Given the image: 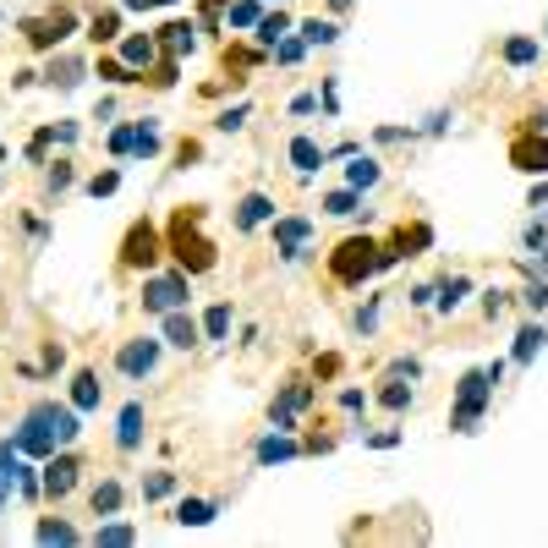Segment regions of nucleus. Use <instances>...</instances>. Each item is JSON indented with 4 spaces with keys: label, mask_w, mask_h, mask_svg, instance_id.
Listing matches in <instances>:
<instances>
[{
    "label": "nucleus",
    "mask_w": 548,
    "mask_h": 548,
    "mask_svg": "<svg viewBox=\"0 0 548 548\" xmlns=\"http://www.w3.org/2000/svg\"><path fill=\"white\" fill-rule=\"evenodd\" d=\"M72 28H78V17L66 12V6H60V12H50V17L23 23V33H28V44H33V50H55V44H60L66 33H72Z\"/></svg>",
    "instance_id": "11"
},
{
    "label": "nucleus",
    "mask_w": 548,
    "mask_h": 548,
    "mask_svg": "<svg viewBox=\"0 0 548 548\" xmlns=\"http://www.w3.org/2000/svg\"><path fill=\"white\" fill-rule=\"evenodd\" d=\"M154 368H160V340L154 334H137V340H126V346L115 352V373L132 379V384L154 379Z\"/></svg>",
    "instance_id": "8"
},
{
    "label": "nucleus",
    "mask_w": 548,
    "mask_h": 548,
    "mask_svg": "<svg viewBox=\"0 0 548 548\" xmlns=\"http://www.w3.org/2000/svg\"><path fill=\"white\" fill-rule=\"evenodd\" d=\"M12 439H17V450L28 461H50L55 450H66V444L83 439V411L78 406H60V400H39V406H28V417H23V428Z\"/></svg>",
    "instance_id": "1"
},
{
    "label": "nucleus",
    "mask_w": 548,
    "mask_h": 548,
    "mask_svg": "<svg viewBox=\"0 0 548 548\" xmlns=\"http://www.w3.org/2000/svg\"><path fill=\"white\" fill-rule=\"evenodd\" d=\"M505 307H510V297H505V291H489V297H483V313H489V318H499Z\"/></svg>",
    "instance_id": "51"
},
{
    "label": "nucleus",
    "mask_w": 548,
    "mask_h": 548,
    "mask_svg": "<svg viewBox=\"0 0 548 548\" xmlns=\"http://www.w3.org/2000/svg\"><path fill=\"white\" fill-rule=\"evenodd\" d=\"M521 302H526L532 313H543V307H548V280H532V286L521 291Z\"/></svg>",
    "instance_id": "46"
},
{
    "label": "nucleus",
    "mask_w": 548,
    "mask_h": 548,
    "mask_svg": "<svg viewBox=\"0 0 548 548\" xmlns=\"http://www.w3.org/2000/svg\"><path fill=\"white\" fill-rule=\"evenodd\" d=\"M466 291H471L466 274H444V280L434 286V307H439V313H455V307L466 302Z\"/></svg>",
    "instance_id": "26"
},
{
    "label": "nucleus",
    "mask_w": 548,
    "mask_h": 548,
    "mask_svg": "<svg viewBox=\"0 0 548 548\" xmlns=\"http://www.w3.org/2000/svg\"><path fill=\"white\" fill-rule=\"evenodd\" d=\"M94 72H99V83H110V88H132V83H143V78H137L121 55H99V66H94Z\"/></svg>",
    "instance_id": "29"
},
{
    "label": "nucleus",
    "mask_w": 548,
    "mask_h": 548,
    "mask_svg": "<svg viewBox=\"0 0 548 548\" xmlns=\"http://www.w3.org/2000/svg\"><path fill=\"white\" fill-rule=\"evenodd\" d=\"M269 55H274V60H280V66H297V60H302V55H307V39H302V33H297V39H291V33H286V39H280V44H274V50H269Z\"/></svg>",
    "instance_id": "40"
},
{
    "label": "nucleus",
    "mask_w": 548,
    "mask_h": 548,
    "mask_svg": "<svg viewBox=\"0 0 548 548\" xmlns=\"http://www.w3.org/2000/svg\"><path fill=\"white\" fill-rule=\"evenodd\" d=\"M215 516H220V505H215V499H181L170 521H176V526H209Z\"/></svg>",
    "instance_id": "28"
},
{
    "label": "nucleus",
    "mask_w": 548,
    "mask_h": 548,
    "mask_svg": "<svg viewBox=\"0 0 548 548\" xmlns=\"http://www.w3.org/2000/svg\"><path fill=\"white\" fill-rule=\"evenodd\" d=\"M72 181H78V170H72V165H66V160H55V165H50V170H44V187H50V192H55V197H60V192H66V187H72Z\"/></svg>",
    "instance_id": "42"
},
{
    "label": "nucleus",
    "mask_w": 548,
    "mask_h": 548,
    "mask_svg": "<svg viewBox=\"0 0 548 548\" xmlns=\"http://www.w3.org/2000/svg\"><path fill=\"white\" fill-rule=\"evenodd\" d=\"M132 143H137V121H121V126L110 132V154H115V160H126V154H132Z\"/></svg>",
    "instance_id": "41"
},
{
    "label": "nucleus",
    "mask_w": 548,
    "mask_h": 548,
    "mask_svg": "<svg viewBox=\"0 0 548 548\" xmlns=\"http://www.w3.org/2000/svg\"><path fill=\"white\" fill-rule=\"evenodd\" d=\"M274 6H286V0H274Z\"/></svg>",
    "instance_id": "60"
},
{
    "label": "nucleus",
    "mask_w": 548,
    "mask_h": 548,
    "mask_svg": "<svg viewBox=\"0 0 548 548\" xmlns=\"http://www.w3.org/2000/svg\"><path fill=\"white\" fill-rule=\"evenodd\" d=\"M537 203H548V181H537V187H532V209H537Z\"/></svg>",
    "instance_id": "58"
},
{
    "label": "nucleus",
    "mask_w": 548,
    "mask_h": 548,
    "mask_svg": "<svg viewBox=\"0 0 548 548\" xmlns=\"http://www.w3.org/2000/svg\"><path fill=\"white\" fill-rule=\"evenodd\" d=\"M406 302H411V307H434V286H417V291H411Z\"/></svg>",
    "instance_id": "56"
},
{
    "label": "nucleus",
    "mask_w": 548,
    "mask_h": 548,
    "mask_svg": "<svg viewBox=\"0 0 548 548\" xmlns=\"http://www.w3.org/2000/svg\"><path fill=\"white\" fill-rule=\"evenodd\" d=\"M115 187H121V170H99V176L88 181V197H110Z\"/></svg>",
    "instance_id": "44"
},
{
    "label": "nucleus",
    "mask_w": 548,
    "mask_h": 548,
    "mask_svg": "<svg viewBox=\"0 0 548 548\" xmlns=\"http://www.w3.org/2000/svg\"><path fill=\"white\" fill-rule=\"evenodd\" d=\"M379 181H384V165H379L373 154H362V149H357V154H352V165H346V187H357V192H373Z\"/></svg>",
    "instance_id": "23"
},
{
    "label": "nucleus",
    "mask_w": 548,
    "mask_h": 548,
    "mask_svg": "<svg viewBox=\"0 0 548 548\" xmlns=\"http://www.w3.org/2000/svg\"><path fill=\"white\" fill-rule=\"evenodd\" d=\"M252 33H258V44H263V50H274V44H280V39L291 33V17H286V12H269Z\"/></svg>",
    "instance_id": "31"
},
{
    "label": "nucleus",
    "mask_w": 548,
    "mask_h": 548,
    "mask_svg": "<svg viewBox=\"0 0 548 548\" xmlns=\"http://www.w3.org/2000/svg\"><path fill=\"white\" fill-rule=\"evenodd\" d=\"M225 17H231V28H258L263 23V6H258V0H231Z\"/></svg>",
    "instance_id": "38"
},
{
    "label": "nucleus",
    "mask_w": 548,
    "mask_h": 548,
    "mask_svg": "<svg viewBox=\"0 0 548 548\" xmlns=\"http://www.w3.org/2000/svg\"><path fill=\"white\" fill-rule=\"evenodd\" d=\"M450 121H455V110H434L423 132H428V137H439V132H450Z\"/></svg>",
    "instance_id": "49"
},
{
    "label": "nucleus",
    "mask_w": 548,
    "mask_h": 548,
    "mask_svg": "<svg viewBox=\"0 0 548 548\" xmlns=\"http://www.w3.org/2000/svg\"><path fill=\"white\" fill-rule=\"evenodd\" d=\"M329 274L340 286H362V280H373L379 274V247L368 242V236H346L334 252H329Z\"/></svg>",
    "instance_id": "4"
},
{
    "label": "nucleus",
    "mask_w": 548,
    "mask_h": 548,
    "mask_svg": "<svg viewBox=\"0 0 548 548\" xmlns=\"http://www.w3.org/2000/svg\"><path fill=\"white\" fill-rule=\"evenodd\" d=\"M165 494H176V471H170V466H160V471L143 477V505H154V499H165Z\"/></svg>",
    "instance_id": "34"
},
{
    "label": "nucleus",
    "mask_w": 548,
    "mask_h": 548,
    "mask_svg": "<svg viewBox=\"0 0 548 548\" xmlns=\"http://www.w3.org/2000/svg\"><path fill=\"white\" fill-rule=\"evenodd\" d=\"M510 160H516V170H526V176H548V143H543L537 132L516 137V143H510Z\"/></svg>",
    "instance_id": "16"
},
{
    "label": "nucleus",
    "mask_w": 548,
    "mask_h": 548,
    "mask_svg": "<svg viewBox=\"0 0 548 548\" xmlns=\"http://www.w3.org/2000/svg\"><path fill=\"white\" fill-rule=\"evenodd\" d=\"M83 78H88V60H83V55H55V60L44 66V83H50V88H60V94L83 88Z\"/></svg>",
    "instance_id": "15"
},
{
    "label": "nucleus",
    "mask_w": 548,
    "mask_h": 548,
    "mask_svg": "<svg viewBox=\"0 0 548 548\" xmlns=\"http://www.w3.org/2000/svg\"><path fill=\"white\" fill-rule=\"evenodd\" d=\"M252 455H258V466H274V461H297V455H302V444H297L291 434H280V428H269V434L258 439V450H252Z\"/></svg>",
    "instance_id": "18"
},
{
    "label": "nucleus",
    "mask_w": 548,
    "mask_h": 548,
    "mask_svg": "<svg viewBox=\"0 0 548 548\" xmlns=\"http://www.w3.org/2000/svg\"><path fill=\"white\" fill-rule=\"evenodd\" d=\"M44 368H50V373H60V368H66V346H55V340H44Z\"/></svg>",
    "instance_id": "48"
},
{
    "label": "nucleus",
    "mask_w": 548,
    "mask_h": 548,
    "mask_svg": "<svg viewBox=\"0 0 548 548\" xmlns=\"http://www.w3.org/2000/svg\"><path fill=\"white\" fill-rule=\"evenodd\" d=\"M324 215H334V220H357V215H368L362 209V192L357 187H340V192H324V203H318Z\"/></svg>",
    "instance_id": "24"
},
{
    "label": "nucleus",
    "mask_w": 548,
    "mask_h": 548,
    "mask_svg": "<svg viewBox=\"0 0 548 548\" xmlns=\"http://www.w3.org/2000/svg\"><path fill=\"white\" fill-rule=\"evenodd\" d=\"M160 258H165L160 225H154V220H137V225L126 231V242H121V263H126V269H143V274H149Z\"/></svg>",
    "instance_id": "7"
},
{
    "label": "nucleus",
    "mask_w": 548,
    "mask_h": 548,
    "mask_svg": "<svg viewBox=\"0 0 548 548\" xmlns=\"http://www.w3.org/2000/svg\"><path fill=\"white\" fill-rule=\"evenodd\" d=\"M160 329H165V346H176V352H197V346H203V324H197L187 307L165 313V318H160Z\"/></svg>",
    "instance_id": "14"
},
{
    "label": "nucleus",
    "mask_w": 548,
    "mask_h": 548,
    "mask_svg": "<svg viewBox=\"0 0 548 548\" xmlns=\"http://www.w3.org/2000/svg\"><path fill=\"white\" fill-rule=\"evenodd\" d=\"M187 297H192V274L187 269H165V274H143V313H154V318H165V313H176V307H187Z\"/></svg>",
    "instance_id": "5"
},
{
    "label": "nucleus",
    "mask_w": 548,
    "mask_h": 548,
    "mask_svg": "<svg viewBox=\"0 0 548 548\" xmlns=\"http://www.w3.org/2000/svg\"><path fill=\"white\" fill-rule=\"evenodd\" d=\"M379 406H384V411H406V406H411V379H395V373H389V384L379 389Z\"/></svg>",
    "instance_id": "36"
},
{
    "label": "nucleus",
    "mask_w": 548,
    "mask_h": 548,
    "mask_svg": "<svg viewBox=\"0 0 548 548\" xmlns=\"http://www.w3.org/2000/svg\"><path fill=\"white\" fill-rule=\"evenodd\" d=\"M532 132H548V105H543V110H532Z\"/></svg>",
    "instance_id": "57"
},
{
    "label": "nucleus",
    "mask_w": 548,
    "mask_h": 548,
    "mask_svg": "<svg viewBox=\"0 0 548 548\" xmlns=\"http://www.w3.org/2000/svg\"><path fill=\"white\" fill-rule=\"evenodd\" d=\"M543 340H548V329H543V324H521V334H516V352H510V362H516V368H532V357L543 352Z\"/></svg>",
    "instance_id": "25"
},
{
    "label": "nucleus",
    "mask_w": 548,
    "mask_h": 548,
    "mask_svg": "<svg viewBox=\"0 0 548 548\" xmlns=\"http://www.w3.org/2000/svg\"><path fill=\"white\" fill-rule=\"evenodd\" d=\"M121 60L132 66V72H137V78H143V72H149V66L160 60V39H149V33H132V39L121 44Z\"/></svg>",
    "instance_id": "22"
},
{
    "label": "nucleus",
    "mask_w": 548,
    "mask_h": 548,
    "mask_svg": "<svg viewBox=\"0 0 548 548\" xmlns=\"http://www.w3.org/2000/svg\"><path fill=\"white\" fill-rule=\"evenodd\" d=\"M269 236H274V252H280L286 263H307L318 225H313L307 215H274V220H269Z\"/></svg>",
    "instance_id": "6"
},
{
    "label": "nucleus",
    "mask_w": 548,
    "mask_h": 548,
    "mask_svg": "<svg viewBox=\"0 0 548 548\" xmlns=\"http://www.w3.org/2000/svg\"><path fill=\"white\" fill-rule=\"evenodd\" d=\"M302 39H307L313 50H329V44L340 39V28H334L329 17H307V23H302Z\"/></svg>",
    "instance_id": "35"
},
{
    "label": "nucleus",
    "mask_w": 548,
    "mask_h": 548,
    "mask_svg": "<svg viewBox=\"0 0 548 548\" xmlns=\"http://www.w3.org/2000/svg\"><path fill=\"white\" fill-rule=\"evenodd\" d=\"M247 110H252L247 99L231 105V110H220V115H215V132H242V126H247Z\"/></svg>",
    "instance_id": "43"
},
{
    "label": "nucleus",
    "mask_w": 548,
    "mask_h": 548,
    "mask_svg": "<svg viewBox=\"0 0 548 548\" xmlns=\"http://www.w3.org/2000/svg\"><path fill=\"white\" fill-rule=\"evenodd\" d=\"M313 406V384H286L280 389V400H274L269 406V428H280V434H297V417H302V411Z\"/></svg>",
    "instance_id": "10"
},
{
    "label": "nucleus",
    "mask_w": 548,
    "mask_h": 548,
    "mask_svg": "<svg viewBox=\"0 0 548 548\" xmlns=\"http://www.w3.org/2000/svg\"><path fill=\"white\" fill-rule=\"evenodd\" d=\"M50 132H55V143H78V121H55Z\"/></svg>",
    "instance_id": "52"
},
{
    "label": "nucleus",
    "mask_w": 548,
    "mask_h": 548,
    "mask_svg": "<svg viewBox=\"0 0 548 548\" xmlns=\"http://www.w3.org/2000/svg\"><path fill=\"white\" fill-rule=\"evenodd\" d=\"M94 543H110V548H121V543H137V526H132V521H105V526L94 532Z\"/></svg>",
    "instance_id": "39"
},
{
    "label": "nucleus",
    "mask_w": 548,
    "mask_h": 548,
    "mask_svg": "<svg viewBox=\"0 0 548 548\" xmlns=\"http://www.w3.org/2000/svg\"><path fill=\"white\" fill-rule=\"evenodd\" d=\"M121 12H154V6H165V0H115Z\"/></svg>",
    "instance_id": "55"
},
{
    "label": "nucleus",
    "mask_w": 548,
    "mask_h": 548,
    "mask_svg": "<svg viewBox=\"0 0 548 548\" xmlns=\"http://www.w3.org/2000/svg\"><path fill=\"white\" fill-rule=\"evenodd\" d=\"M368 444H373V450H395V444H400V434H395V428H384V434H368Z\"/></svg>",
    "instance_id": "54"
},
{
    "label": "nucleus",
    "mask_w": 548,
    "mask_h": 548,
    "mask_svg": "<svg viewBox=\"0 0 548 548\" xmlns=\"http://www.w3.org/2000/svg\"><path fill=\"white\" fill-rule=\"evenodd\" d=\"M340 411H368V395L362 389H340Z\"/></svg>",
    "instance_id": "50"
},
{
    "label": "nucleus",
    "mask_w": 548,
    "mask_h": 548,
    "mask_svg": "<svg viewBox=\"0 0 548 548\" xmlns=\"http://www.w3.org/2000/svg\"><path fill=\"white\" fill-rule=\"evenodd\" d=\"M373 329H379V297H368L357 307V334H373Z\"/></svg>",
    "instance_id": "45"
},
{
    "label": "nucleus",
    "mask_w": 548,
    "mask_h": 548,
    "mask_svg": "<svg viewBox=\"0 0 548 548\" xmlns=\"http://www.w3.org/2000/svg\"><path fill=\"white\" fill-rule=\"evenodd\" d=\"M313 110H318V94H297L291 99V115H313Z\"/></svg>",
    "instance_id": "53"
},
{
    "label": "nucleus",
    "mask_w": 548,
    "mask_h": 548,
    "mask_svg": "<svg viewBox=\"0 0 548 548\" xmlns=\"http://www.w3.org/2000/svg\"><path fill=\"white\" fill-rule=\"evenodd\" d=\"M143 434H149V411H143V400H126V406H121V417H115V450L132 455L137 444H143Z\"/></svg>",
    "instance_id": "13"
},
{
    "label": "nucleus",
    "mask_w": 548,
    "mask_h": 548,
    "mask_svg": "<svg viewBox=\"0 0 548 548\" xmlns=\"http://www.w3.org/2000/svg\"><path fill=\"white\" fill-rule=\"evenodd\" d=\"M132 154H137V160H154V154H160V121H154V115L137 121V143H132Z\"/></svg>",
    "instance_id": "32"
},
{
    "label": "nucleus",
    "mask_w": 548,
    "mask_h": 548,
    "mask_svg": "<svg viewBox=\"0 0 548 548\" xmlns=\"http://www.w3.org/2000/svg\"><path fill=\"white\" fill-rule=\"evenodd\" d=\"M121 499H126V489H121V477H99V483H94V494H88L94 516H115V510H121Z\"/></svg>",
    "instance_id": "27"
},
{
    "label": "nucleus",
    "mask_w": 548,
    "mask_h": 548,
    "mask_svg": "<svg viewBox=\"0 0 548 548\" xmlns=\"http://www.w3.org/2000/svg\"><path fill=\"white\" fill-rule=\"evenodd\" d=\"M494 406V379L483 373V368H471V373H461V384H455V411H450V428L455 434H477V423H483V411Z\"/></svg>",
    "instance_id": "3"
},
{
    "label": "nucleus",
    "mask_w": 548,
    "mask_h": 548,
    "mask_svg": "<svg viewBox=\"0 0 548 548\" xmlns=\"http://www.w3.org/2000/svg\"><path fill=\"white\" fill-rule=\"evenodd\" d=\"M329 6H334V12H346V6H352V0H329Z\"/></svg>",
    "instance_id": "59"
},
{
    "label": "nucleus",
    "mask_w": 548,
    "mask_h": 548,
    "mask_svg": "<svg viewBox=\"0 0 548 548\" xmlns=\"http://www.w3.org/2000/svg\"><path fill=\"white\" fill-rule=\"evenodd\" d=\"M411 137H417L411 126H379V132H373V143H411Z\"/></svg>",
    "instance_id": "47"
},
{
    "label": "nucleus",
    "mask_w": 548,
    "mask_h": 548,
    "mask_svg": "<svg viewBox=\"0 0 548 548\" xmlns=\"http://www.w3.org/2000/svg\"><path fill=\"white\" fill-rule=\"evenodd\" d=\"M72 406L83 411V417L105 406V384H99V373H94V368H78V379H72Z\"/></svg>",
    "instance_id": "21"
},
{
    "label": "nucleus",
    "mask_w": 548,
    "mask_h": 548,
    "mask_svg": "<svg viewBox=\"0 0 548 548\" xmlns=\"http://www.w3.org/2000/svg\"><path fill=\"white\" fill-rule=\"evenodd\" d=\"M499 55H505V66L526 72V66H537V60H543V44H537L532 33H510V39L499 44Z\"/></svg>",
    "instance_id": "20"
},
{
    "label": "nucleus",
    "mask_w": 548,
    "mask_h": 548,
    "mask_svg": "<svg viewBox=\"0 0 548 548\" xmlns=\"http://www.w3.org/2000/svg\"><path fill=\"white\" fill-rule=\"evenodd\" d=\"M231 318H236V313H231V302H215L209 313L197 318V324H203V340H231Z\"/></svg>",
    "instance_id": "30"
},
{
    "label": "nucleus",
    "mask_w": 548,
    "mask_h": 548,
    "mask_svg": "<svg viewBox=\"0 0 548 548\" xmlns=\"http://www.w3.org/2000/svg\"><path fill=\"white\" fill-rule=\"evenodd\" d=\"M115 33H121V12H94V17H88V39H94V44H110Z\"/></svg>",
    "instance_id": "37"
},
{
    "label": "nucleus",
    "mask_w": 548,
    "mask_h": 548,
    "mask_svg": "<svg viewBox=\"0 0 548 548\" xmlns=\"http://www.w3.org/2000/svg\"><path fill=\"white\" fill-rule=\"evenodd\" d=\"M39 483H44V499H66L78 483H83V461L72 450H55L44 466H39Z\"/></svg>",
    "instance_id": "9"
},
{
    "label": "nucleus",
    "mask_w": 548,
    "mask_h": 548,
    "mask_svg": "<svg viewBox=\"0 0 548 548\" xmlns=\"http://www.w3.org/2000/svg\"><path fill=\"white\" fill-rule=\"evenodd\" d=\"M274 220V197L269 192H247L242 203H236V231H258V225H269Z\"/></svg>",
    "instance_id": "17"
},
{
    "label": "nucleus",
    "mask_w": 548,
    "mask_h": 548,
    "mask_svg": "<svg viewBox=\"0 0 548 548\" xmlns=\"http://www.w3.org/2000/svg\"><path fill=\"white\" fill-rule=\"evenodd\" d=\"M160 50H165V55H176V60H181V55H192V50H197V23H187V17L165 23V28H160Z\"/></svg>",
    "instance_id": "19"
},
{
    "label": "nucleus",
    "mask_w": 548,
    "mask_h": 548,
    "mask_svg": "<svg viewBox=\"0 0 548 548\" xmlns=\"http://www.w3.org/2000/svg\"><path fill=\"white\" fill-rule=\"evenodd\" d=\"M197 225H203V209H192V215L181 209V215L170 220V236H165V252H170V258H176V263H181L187 274H209V269L220 263V252H215V242H209V236H203Z\"/></svg>",
    "instance_id": "2"
},
{
    "label": "nucleus",
    "mask_w": 548,
    "mask_h": 548,
    "mask_svg": "<svg viewBox=\"0 0 548 548\" xmlns=\"http://www.w3.org/2000/svg\"><path fill=\"white\" fill-rule=\"evenodd\" d=\"M286 160H291V170L307 181V176H318L324 165H329V149L318 143V137H307V132H297L291 143H286Z\"/></svg>",
    "instance_id": "12"
},
{
    "label": "nucleus",
    "mask_w": 548,
    "mask_h": 548,
    "mask_svg": "<svg viewBox=\"0 0 548 548\" xmlns=\"http://www.w3.org/2000/svg\"><path fill=\"white\" fill-rule=\"evenodd\" d=\"M33 537H39V543H78L83 532H78L72 521H55V516H44V521L33 526Z\"/></svg>",
    "instance_id": "33"
}]
</instances>
